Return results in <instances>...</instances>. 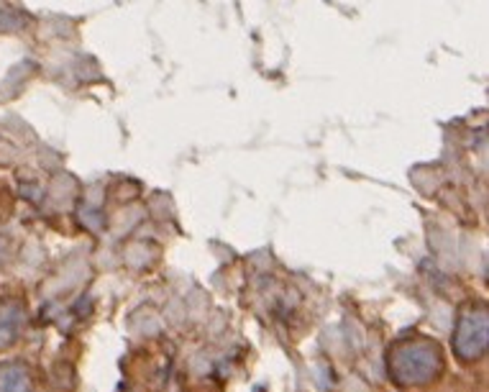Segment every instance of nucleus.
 <instances>
[{
	"mask_svg": "<svg viewBox=\"0 0 489 392\" xmlns=\"http://www.w3.org/2000/svg\"><path fill=\"white\" fill-rule=\"evenodd\" d=\"M443 356L438 344L428 338H408L390 352V375L400 387H423L441 377Z\"/></svg>",
	"mask_w": 489,
	"mask_h": 392,
	"instance_id": "f257e3e1",
	"label": "nucleus"
},
{
	"mask_svg": "<svg viewBox=\"0 0 489 392\" xmlns=\"http://www.w3.org/2000/svg\"><path fill=\"white\" fill-rule=\"evenodd\" d=\"M489 341V315L484 305H466L456 321L453 331V352L464 362H476L487 352Z\"/></svg>",
	"mask_w": 489,
	"mask_h": 392,
	"instance_id": "f03ea898",
	"label": "nucleus"
},
{
	"mask_svg": "<svg viewBox=\"0 0 489 392\" xmlns=\"http://www.w3.org/2000/svg\"><path fill=\"white\" fill-rule=\"evenodd\" d=\"M26 303L15 295L0 298V354L11 352L26 331Z\"/></svg>",
	"mask_w": 489,
	"mask_h": 392,
	"instance_id": "7ed1b4c3",
	"label": "nucleus"
},
{
	"mask_svg": "<svg viewBox=\"0 0 489 392\" xmlns=\"http://www.w3.org/2000/svg\"><path fill=\"white\" fill-rule=\"evenodd\" d=\"M0 392H34L31 372L18 359L0 362Z\"/></svg>",
	"mask_w": 489,
	"mask_h": 392,
	"instance_id": "20e7f679",
	"label": "nucleus"
}]
</instances>
